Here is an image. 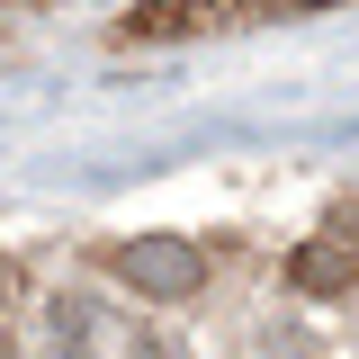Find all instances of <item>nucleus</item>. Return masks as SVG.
Instances as JSON below:
<instances>
[{
    "instance_id": "2",
    "label": "nucleus",
    "mask_w": 359,
    "mask_h": 359,
    "mask_svg": "<svg viewBox=\"0 0 359 359\" xmlns=\"http://www.w3.org/2000/svg\"><path fill=\"white\" fill-rule=\"evenodd\" d=\"M216 18H224V0H135L117 18V36L126 45H180V36H207Z\"/></svg>"
},
{
    "instance_id": "3",
    "label": "nucleus",
    "mask_w": 359,
    "mask_h": 359,
    "mask_svg": "<svg viewBox=\"0 0 359 359\" xmlns=\"http://www.w3.org/2000/svg\"><path fill=\"white\" fill-rule=\"evenodd\" d=\"M287 287L297 297H359V252L341 233H314V243L287 252Z\"/></svg>"
},
{
    "instance_id": "6",
    "label": "nucleus",
    "mask_w": 359,
    "mask_h": 359,
    "mask_svg": "<svg viewBox=\"0 0 359 359\" xmlns=\"http://www.w3.org/2000/svg\"><path fill=\"white\" fill-rule=\"evenodd\" d=\"M9 297H18V261L0 252V306H9Z\"/></svg>"
},
{
    "instance_id": "1",
    "label": "nucleus",
    "mask_w": 359,
    "mask_h": 359,
    "mask_svg": "<svg viewBox=\"0 0 359 359\" xmlns=\"http://www.w3.org/2000/svg\"><path fill=\"white\" fill-rule=\"evenodd\" d=\"M108 269L126 278L135 297H162V306H189L198 287H207V252L189 243V233H135L108 252Z\"/></svg>"
},
{
    "instance_id": "5",
    "label": "nucleus",
    "mask_w": 359,
    "mask_h": 359,
    "mask_svg": "<svg viewBox=\"0 0 359 359\" xmlns=\"http://www.w3.org/2000/svg\"><path fill=\"white\" fill-rule=\"evenodd\" d=\"M323 233H341V243L359 252V207H332V224H323Z\"/></svg>"
},
{
    "instance_id": "4",
    "label": "nucleus",
    "mask_w": 359,
    "mask_h": 359,
    "mask_svg": "<svg viewBox=\"0 0 359 359\" xmlns=\"http://www.w3.org/2000/svg\"><path fill=\"white\" fill-rule=\"evenodd\" d=\"M314 18V9H341V0H224V18Z\"/></svg>"
}]
</instances>
